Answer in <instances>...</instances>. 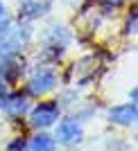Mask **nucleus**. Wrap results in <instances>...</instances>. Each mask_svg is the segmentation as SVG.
Masks as SVG:
<instances>
[{"label":"nucleus","instance_id":"1","mask_svg":"<svg viewBox=\"0 0 138 151\" xmlns=\"http://www.w3.org/2000/svg\"><path fill=\"white\" fill-rule=\"evenodd\" d=\"M61 83L59 79V72H57L54 65L50 63H38L32 68V72L25 79V93L30 95L32 99H41L45 95H50L52 90H57V86Z\"/></svg>","mask_w":138,"mask_h":151},{"label":"nucleus","instance_id":"2","mask_svg":"<svg viewBox=\"0 0 138 151\" xmlns=\"http://www.w3.org/2000/svg\"><path fill=\"white\" fill-rule=\"evenodd\" d=\"M61 115H63V108L59 106L57 99H41L30 106L25 120H27L32 131H50L52 126L59 122Z\"/></svg>","mask_w":138,"mask_h":151},{"label":"nucleus","instance_id":"3","mask_svg":"<svg viewBox=\"0 0 138 151\" xmlns=\"http://www.w3.org/2000/svg\"><path fill=\"white\" fill-rule=\"evenodd\" d=\"M32 106V97L25 93V90L20 88H14L7 93V97L2 99L0 104V113L5 115L7 122H12V124H18L27 117V111Z\"/></svg>","mask_w":138,"mask_h":151},{"label":"nucleus","instance_id":"4","mask_svg":"<svg viewBox=\"0 0 138 151\" xmlns=\"http://www.w3.org/2000/svg\"><path fill=\"white\" fill-rule=\"evenodd\" d=\"M32 41V27L27 23H20V25H14L0 36V57H7V54H23L25 47Z\"/></svg>","mask_w":138,"mask_h":151},{"label":"nucleus","instance_id":"5","mask_svg":"<svg viewBox=\"0 0 138 151\" xmlns=\"http://www.w3.org/2000/svg\"><path fill=\"white\" fill-rule=\"evenodd\" d=\"M54 140L61 147H77L84 140V122H79L75 115H66L59 117L54 126Z\"/></svg>","mask_w":138,"mask_h":151},{"label":"nucleus","instance_id":"6","mask_svg":"<svg viewBox=\"0 0 138 151\" xmlns=\"http://www.w3.org/2000/svg\"><path fill=\"white\" fill-rule=\"evenodd\" d=\"M27 72V63L23 54H7L0 57V79L9 86V88H18L23 83V77Z\"/></svg>","mask_w":138,"mask_h":151},{"label":"nucleus","instance_id":"7","mask_svg":"<svg viewBox=\"0 0 138 151\" xmlns=\"http://www.w3.org/2000/svg\"><path fill=\"white\" fill-rule=\"evenodd\" d=\"M107 122L113 126H136L138 122V104L136 101H125V104H115V106L107 108Z\"/></svg>","mask_w":138,"mask_h":151},{"label":"nucleus","instance_id":"8","mask_svg":"<svg viewBox=\"0 0 138 151\" xmlns=\"http://www.w3.org/2000/svg\"><path fill=\"white\" fill-rule=\"evenodd\" d=\"M27 145L30 151H59V145L50 131H34L27 135Z\"/></svg>","mask_w":138,"mask_h":151},{"label":"nucleus","instance_id":"9","mask_svg":"<svg viewBox=\"0 0 138 151\" xmlns=\"http://www.w3.org/2000/svg\"><path fill=\"white\" fill-rule=\"evenodd\" d=\"M50 12V0H30V2H23V12H20V20H34L38 16Z\"/></svg>","mask_w":138,"mask_h":151},{"label":"nucleus","instance_id":"10","mask_svg":"<svg viewBox=\"0 0 138 151\" xmlns=\"http://www.w3.org/2000/svg\"><path fill=\"white\" fill-rule=\"evenodd\" d=\"M70 41H73V34H70L63 25H52L50 29H48V34H45V43H50V45L68 47Z\"/></svg>","mask_w":138,"mask_h":151},{"label":"nucleus","instance_id":"11","mask_svg":"<svg viewBox=\"0 0 138 151\" xmlns=\"http://www.w3.org/2000/svg\"><path fill=\"white\" fill-rule=\"evenodd\" d=\"M2 151H30V145H27V135H16V138H12L9 142L5 145V149Z\"/></svg>","mask_w":138,"mask_h":151},{"label":"nucleus","instance_id":"12","mask_svg":"<svg viewBox=\"0 0 138 151\" xmlns=\"http://www.w3.org/2000/svg\"><path fill=\"white\" fill-rule=\"evenodd\" d=\"M136 27H138V14H136V7H134L131 14H129V16H127V20H125L122 34H125V36H136Z\"/></svg>","mask_w":138,"mask_h":151},{"label":"nucleus","instance_id":"13","mask_svg":"<svg viewBox=\"0 0 138 151\" xmlns=\"http://www.w3.org/2000/svg\"><path fill=\"white\" fill-rule=\"evenodd\" d=\"M9 90H12V88H9V86H7L2 79H0V104H2V99L7 97V93H9Z\"/></svg>","mask_w":138,"mask_h":151},{"label":"nucleus","instance_id":"14","mask_svg":"<svg viewBox=\"0 0 138 151\" xmlns=\"http://www.w3.org/2000/svg\"><path fill=\"white\" fill-rule=\"evenodd\" d=\"M129 101H138V88H136V86L129 90Z\"/></svg>","mask_w":138,"mask_h":151},{"label":"nucleus","instance_id":"15","mask_svg":"<svg viewBox=\"0 0 138 151\" xmlns=\"http://www.w3.org/2000/svg\"><path fill=\"white\" fill-rule=\"evenodd\" d=\"M104 2H107L109 7H113V9H115V7H118L120 2H122V0H104Z\"/></svg>","mask_w":138,"mask_h":151},{"label":"nucleus","instance_id":"16","mask_svg":"<svg viewBox=\"0 0 138 151\" xmlns=\"http://www.w3.org/2000/svg\"><path fill=\"white\" fill-rule=\"evenodd\" d=\"M2 16H7V7H5V2L0 0V18H2Z\"/></svg>","mask_w":138,"mask_h":151},{"label":"nucleus","instance_id":"17","mask_svg":"<svg viewBox=\"0 0 138 151\" xmlns=\"http://www.w3.org/2000/svg\"><path fill=\"white\" fill-rule=\"evenodd\" d=\"M20 2H30V0H20Z\"/></svg>","mask_w":138,"mask_h":151}]
</instances>
